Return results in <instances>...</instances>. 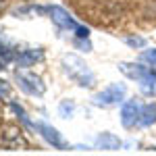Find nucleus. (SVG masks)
Masks as SVG:
<instances>
[{"label": "nucleus", "mask_w": 156, "mask_h": 156, "mask_svg": "<svg viewBox=\"0 0 156 156\" xmlns=\"http://www.w3.org/2000/svg\"><path fill=\"white\" fill-rule=\"evenodd\" d=\"M75 31H77V37H87V36H90V29L83 27V25H77V29H75Z\"/></svg>", "instance_id": "nucleus-19"}, {"label": "nucleus", "mask_w": 156, "mask_h": 156, "mask_svg": "<svg viewBox=\"0 0 156 156\" xmlns=\"http://www.w3.org/2000/svg\"><path fill=\"white\" fill-rule=\"evenodd\" d=\"M73 110H75V104H73L71 100H62V102H60L58 112H60V117H62V119H69V117L73 115Z\"/></svg>", "instance_id": "nucleus-14"}, {"label": "nucleus", "mask_w": 156, "mask_h": 156, "mask_svg": "<svg viewBox=\"0 0 156 156\" xmlns=\"http://www.w3.org/2000/svg\"><path fill=\"white\" fill-rule=\"evenodd\" d=\"M0 58H2V62H9V60H12V52L2 42H0Z\"/></svg>", "instance_id": "nucleus-16"}, {"label": "nucleus", "mask_w": 156, "mask_h": 156, "mask_svg": "<svg viewBox=\"0 0 156 156\" xmlns=\"http://www.w3.org/2000/svg\"><path fill=\"white\" fill-rule=\"evenodd\" d=\"M36 129L42 135H44V140L48 142V144H52L54 148H58V150H67L69 146L65 144V140L60 137V133L54 129V127H50V125H46V123H36Z\"/></svg>", "instance_id": "nucleus-5"}, {"label": "nucleus", "mask_w": 156, "mask_h": 156, "mask_svg": "<svg viewBox=\"0 0 156 156\" xmlns=\"http://www.w3.org/2000/svg\"><path fill=\"white\" fill-rule=\"evenodd\" d=\"M4 131H6V133L0 137V144L4 146V148H12V150H17L19 146H21V148H25V142L21 140V135H19L21 131H19L17 127H6Z\"/></svg>", "instance_id": "nucleus-7"}, {"label": "nucleus", "mask_w": 156, "mask_h": 156, "mask_svg": "<svg viewBox=\"0 0 156 156\" xmlns=\"http://www.w3.org/2000/svg\"><path fill=\"white\" fill-rule=\"evenodd\" d=\"M140 90L146 96H156V73L150 69V73L140 79Z\"/></svg>", "instance_id": "nucleus-10"}, {"label": "nucleus", "mask_w": 156, "mask_h": 156, "mask_svg": "<svg viewBox=\"0 0 156 156\" xmlns=\"http://www.w3.org/2000/svg\"><path fill=\"white\" fill-rule=\"evenodd\" d=\"M2 69H4V67H2V62H0V71H2Z\"/></svg>", "instance_id": "nucleus-20"}, {"label": "nucleus", "mask_w": 156, "mask_h": 156, "mask_svg": "<svg viewBox=\"0 0 156 156\" xmlns=\"http://www.w3.org/2000/svg\"><path fill=\"white\" fill-rule=\"evenodd\" d=\"M75 46H77V48H81V50H85V52H87V50H92V44L87 42V37H79V40H75Z\"/></svg>", "instance_id": "nucleus-17"}, {"label": "nucleus", "mask_w": 156, "mask_h": 156, "mask_svg": "<svg viewBox=\"0 0 156 156\" xmlns=\"http://www.w3.org/2000/svg\"><path fill=\"white\" fill-rule=\"evenodd\" d=\"M50 9V17H52V21L62 27V29H77V23L71 19V15L65 11L62 6H48Z\"/></svg>", "instance_id": "nucleus-6"}, {"label": "nucleus", "mask_w": 156, "mask_h": 156, "mask_svg": "<svg viewBox=\"0 0 156 156\" xmlns=\"http://www.w3.org/2000/svg\"><path fill=\"white\" fill-rule=\"evenodd\" d=\"M125 44H127V46H131V48H144L146 46V40L144 37H125Z\"/></svg>", "instance_id": "nucleus-15"}, {"label": "nucleus", "mask_w": 156, "mask_h": 156, "mask_svg": "<svg viewBox=\"0 0 156 156\" xmlns=\"http://www.w3.org/2000/svg\"><path fill=\"white\" fill-rule=\"evenodd\" d=\"M42 50H25L21 52L19 56H17V65L19 67H29V65H34L36 60H42Z\"/></svg>", "instance_id": "nucleus-11"}, {"label": "nucleus", "mask_w": 156, "mask_h": 156, "mask_svg": "<svg viewBox=\"0 0 156 156\" xmlns=\"http://www.w3.org/2000/svg\"><path fill=\"white\" fill-rule=\"evenodd\" d=\"M119 69H121V73H125L129 79H137V81L150 73V69H148V67H144V65H137V62H121Z\"/></svg>", "instance_id": "nucleus-8"}, {"label": "nucleus", "mask_w": 156, "mask_h": 156, "mask_svg": "<svg viewBox=\"0 0 156 156\" xmlns=\"http://www.w3.org/2000/svg\"><path fill=\"white\" fill-rule=\"evenodd\" d=\"M0 9H2V0H0Z\"/></svg>", "instance_id": "nucleus-21"}, {"label": "nucleus", "mask_w": 156, "mask_h": 156, "mask_svg": "<svg viewBox=\"0 0 156 156\" xmlns=\"http://www.w3.org/2000/svg\"><path fill=\"white\" fill-rule=\"evenodd\" d=\"M62 67H65L67 75H69L71 79H75L79 85L87 87V85L94 83V73L87 69V65H85L79 56H75V54H65V56H62Z\"/></svg>", "instance_id": "nucleus-1"}, {"label": "nucleus", "mask_w": 156, "mask_h": 156, "mask_svg": "<svg viewBox=\"0 0 156 156\" xmlns=\"http://www.w3.org/2000/svg\"><path fill=\"white\" fill-rule=\"evenodd\" d=\"M17 81L21 85V90L27 92V94H31V96H42L46 92L42 79L37 75H34V73H29V71H17Z\"/></svg>", "instance_id": "nucleus-3"}, {"label": "nucleus", "mask_w": 156, "mask_h": 156, "mask_svg": "<svg viewBox=\"0 0 156 156\" xmlns=\"http://www.w3.org/2000/svg\"><path fill=\"white\" fill-rule=\"evenodd\" d=\"M11 94V87L6 85V81H0V98H9Z\"/></svg>", "instance_id": "nucleus-18"}, {"label": "nucleus", "mask_w": 156, "mask_h": 156, "mask_svg": "<svg viewBox=\"0 0 156 156\" xmlns=\"http://www.w3.org/2000/svg\"><path fill=\"white\" fill-rule=\"evenodd\" d=\"M140 125H144V127H148V125H154L156 123V104L152 102V104H146L144 108H142V112H140V121H137Z\"/></svg>", "instance_id": "nucleus-12"}, {"label": "nucleus", "mask_w": 156, "mask_h": 156, "mask_svg": "<svg viewBox=\"0 0 156 156\" xmlns=\"http://www.w3.org/2000/svg\"><path fill=\"white\" fill-rule=\"evenodd\" d=\"M123 98H125V85L112 83V85H108L106 90L98 92L96 96H94V104L96 106H115V104H119Z\"/></svg>", "instance_id": "nucleus-2"}, {"label": "nucleus", "mask_w": 156, "mask_h": 156, "mask_svg": "<svg viewBox=\"0 0 156 156\" xmlns=\"http://www.w3.org/2000/svg\"><path fill=\"white\" fill-rule=\"evenodd\" d=\"M11 108L15 110V112H17V115H19V119H21V123H23L25 127H29V129H36V123H31V121L27 119V115H25V110H23L21 106H19L17 102H11Z\"/></svg>", "instance_id": "nucleus-13"}, {"label": "nucleus", "mask_w": 156, "mask_h": 156, "mask_svg": "<svg viewBox=\"0 0 156 156\" xmlns=\"http://www.w3.org/2000/svg\"><path fill=\"white\" fill-rule=\"evenodd\" d=\"M140 112H142L140 104L135 100H127L123 104V110H121V123H123V127L131 129L133 125H135V121H140Z\"/></svg>", "instance_id": "nucleus-4"}, {"label": "nucleus", "mask_w": 156, "mask_h": 156, "mask_svg": "<svg viewBox=\"0 0 156 156\" xmlns=\"http://www.w3.org/2000/svg\"><path fill=\"white\" fill-rule=\"evenodd\" d=\"M96 146L100 150H108V152H115L121 148V140L112 133H100L96 137Z\"/></svg>", "instance_id": "nucleus-9"}]
</instances>
